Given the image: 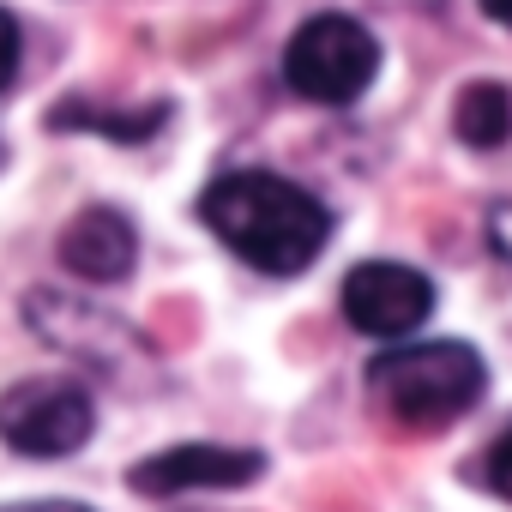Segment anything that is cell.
<instances>
[{
  "instance_id": "9",
  "label": "cell",
  "mask_w": 512,
  "mask_h": 512,
  "mask_svg": "<svg viewBox=\"0 0 512 512\" xmlns=\"http://www.w3.org/2000/svg\"><path fill=\"white\" fill-rule=\"evenodd\" d=\"M476 476L488 482V494H500V500H512V428L482 452V464H476Z\"/></svg>"
},
{
  "instance_id": "10",
  "label": "cell",
  "mask_w": 512,
  "mask_h": 512,
  "mask_svg": "<svg viewBox=\"0 0 512 512\" xmlns=\"http://www.w3.org/2000/svg\"><path fill=\"white\" fill-rule=\"evenodd\" d=\"M488 241H494L500 260H512V193L488 205Z\"/></svg>"
},
{
  "instance_id": "12",
  "label": "cell",
  "mask_w": 512,
  "mask_h": 512,
  "mask_svg": "<svg viewBox=\"0 0 512 512\" xmlns=\"http://www.w3.org/2000/svg\"><path fill=\"white\" fill-rule=\"evenodd\" d=\"M0 512H91L79 500H25V506H0Z\"/></svg>"
},
{
  "instance_id": "1",
  "label": "cell",
  "mask_w": 512,
  "mask_h": 512,
  "mask_svg": "<svg viewBox=\"0 0 512 512\" xmlns=\"http://www.w3.org/2000/svg\"><path fill=\"white\" fill-rule=\"evenodd\" d=\"M199 217L211 223V235L247 260L253 272L266 278H290V272H308L320 260V247L332 241V211L272 175V169H235V175H217L199 199Z\"/></svg>"
},
{
  "instance_id": "6",
  "label": "cell",
  "mask_w": 512,
  "mask_h": 512,
  "mask_svg": "<svg viewBox=\"0 0 512 512\" xmlns=\"http://www.w3.org/2000/svg\"><path fill=\"white\" fill-rule=\"evenodd\" d=\"M266 470L260 452L247 446H217V440H193V446H163L157 458H139L127 470V482L139 494H199V488H241Z\"/></svg>"
},
{
  "instance_id": "3",
  "label": "cell",
  "mask_w": 512,
  "mask_h": 512,
  "mask_svg": "<svg viewBox=\"0 0 512 512\" xmlns=\"http://www.w3.org/2000/svg\"><path fill=\"white\" fill-rule=\"evenodd\" d=\"M374 73H380V43L368 25H356L344 13H314L284 49L290 91L308 103H326V109L356 103L374 85Z\"/></svg>"
},
{
  "instance_id": "2",
  "label": "cell",
  "mask_w": 512,
  "mask_h": 512,
  "mask_svg": "<svg viewBox=\"0 0 512 512\" xmlns=\"http://www.w3.org/2000/svg\"><path fill=\"white\" fill-rule=\"evenodd\" d=\"M482 386H488V362L458 338L404 344V350L374 356L368 368V392L404 428H452L482 398Z\"/></svg>"
},
{
  "instance_id": "5",
  "label": "cell",
  "mask_w": 512,
  "mask_h": 512,
  "mask_svg": "<svg viewBox=\"0 0 512 512\" xmlns=\"http://www.w3.org/2000/svg\"><path fill=\"white\" fill-rule=\"evenodd\" d=\"M434 314V284L416 266L368 260L344 278V320L368 338H404Z\"/></svg>"
},
{
  "instance_id": "13",
  "label": "cell",
  "mask_w": 512,
  "mask_h": 512,
  "mask_svg": "<svg viewBox=\"0 0 512 512\" xmlns=\"http://www.w3.org/2000/svg\"><path fill=\"white\" fill-rule=\"evenodd\" d=\"M482 13H488L494 25H506V31H512V0H482Z\"/></svg>"
},
{
  "instance_id": "4",
  "label": "cell",
  "mask_w": 512,
  "mask_h": 512,
  "mask_svg": "<svg viewBox=\"0 0 512 512\" xmlns=\"http://www.w3.org/2000/svg\"><path fill=\"white\" fill-rule=\"evenodd\" d=\"M91 428L97 398L67 374H31L0 398V440L19 446L25 458H67L91 440Z\"/></svg>"
},
{
  "instance_id": "11",
  "label": "cell",
  "mask_w": 512,
  "mask_h": 512,
  "mask_svg": "<svg viewBox=\"0 0 512 512\" xmlns=\"http://www.w3.org/2000/svg\"><path fill=\"white\" fill-rule=\"evenodd\" d=\"M13 73H19V25L13 13H0V91L13 85Z\"/></svg>"
},
{
  "instance_id": "7",
  "label": "cell",
  "mask_w": 512,
  "mask_h": 512,
  "mask_svg": "<svg viewBox=\"0 0 512 512\" xmlns=\"http://www.w3.org/2000/svg\"><path fill=\"white\" fill-rule=\"evenodd\" d=\"M139 260V235L115 205H91L61 229V266L85 284H121Z\"/></svg>"
},
{
  "instance_id": "8",
  "label": "cell",
  "mask_w": 512,
  "mask_h": 512,
  "mask_svg": "<svg viewBox=\"0 0 512 512\" xmlns=\"http://www.w3.org/2000/svg\"><path fill=\"white\" fill-rule=\"evenodd\" d=\"M452 127H458V139H464L470 151H494V145H506V139H512V91L494 85V79L464 85L458 103H452Z\"/></svg>"
}]
</instances>
